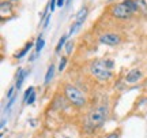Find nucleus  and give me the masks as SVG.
Listing matches in <instances>:
<instances>
[{
  "label": "nucleus",
  "instance_id": "obj_7",
  "mask_svg": "<svg viewBox=\"0 0 147 138\" xmlns=\"http://www.w3.org/2000/svg\"><path fill=\"white\" fill-rule=\"evenodd\" d=\"M123 4L125 5V7L131 11V12H135V11L139 10L138 1H135V0H124V1H123Z\"/></svg>",
  "mask_w": 147,
  "mask_h": 138
},
{
  "label": "nucleus",
  "instance_id": "obj_6",
  "mask_svg": "<svg viewBox=\"0 0 147 138\" xmlns=\"http://www.w3.org/2000/svg\"><path fill=\"white\" fill-rule=\"evenodd\" d=\"M140 78H142V73H140V70H138V69H134L131 71H128L125 75V81L128 84H135Z\"/></svg>",
  "mask_w": 147,
  "mask_h": 138
},
{
  "label": "nucleus",
  "instance_id": "obj_22",
  "mask_svg": "<svg viewBox=\"0 0 147 138\" xmlns=\"http://www.w3.org/2000/svg\"><path fill=\"white\" fill-rule=\"evenodd\" d=\"M105 138H119V134H117V133H112V134H109V135H106Z\"/></svg>",
  "mask_w": 147,
  "mask_h": 138
},
{
  "label": "nucleus",
  "instance_id": "obj_10",
  "mask_svg": "<svg viewBox=\"0 0 147 138\" xmlns=\"http://www.w3.org/2000/svg\"><path fill=\"white\" fill-rule=\"evenodd\" d=\"M0 10H1L3 14H5V12H11V10H12V4H11V1H5V0H3V1H1V4H0Z\"/></svg>",
  "mask_w": 147,
  "mask_h": 138
},
{
  "label": "nucleus",
  "instance_id": "obj_16",
  "mask_svg": "<svg viewBox=\"0 0 147 138\" xmlns=\"http://www.w3.org/2000/svg\"><path fill=\"white\" fill-rule=\"evenodd\" d=\"M65 63H67V58H61L60 64H59V71H63L64 67H65Z\"/></svg>",
  "mask_w": 147,
  "mask_h": 138
},
{
  "label": "nucleus",
  "instance_id": "obj_8",
  "mask_svg": "<svg viewBox=\"0 0 147 138\" xmlns=\"http://www.w3.org/2000/svg\"><path fill=\"white\" fill-rule=\"evenodd\" d=\"M25 77H26V71H23L22 69L18 70V78H16V84H15L16 90H19V89H21V86H22V84H23Z\"/></svg>",
  "mask_w": 147,
  "mask_h": 138
},
{
  "label": "nucleus",
  "instance_id": "obj_12",
  "mask_svg": "<svg viewBox=\"0 0 147 138\" xmlns=\"http://www.w3.org/2000/svg\"><path fill=\"white\" fill-rule=\"evenodd\" d=\"M53 73H55V66L51 64L49 69H48V71H47V75H45V84H49V81L53 78Z\"/></svg>",
  "mask_w": 147,
  "mask_h": 138
},
{
  "label": "nucleus",
  "instance_id": "obj_4",
  "mask_svg": "<svg viewBox=\"0 0 147 138\" xmlns=\"http://www.w3.org/2000/svg\"><path fill=\"white\" fill-rule=\"evenodd\" d=\"M131 11L127 8L123 3H119V4H115L112 7V15L116 16V18H120V19H127L131 16Z\"/></svg>",
  "mask_w": 147,
  "mask_h": 138
},
{
  "label": "nucleus",
  "instance_id": "obj_5",
  "mask_svg": "<svg viewBox=\"0 0 147 138\" xmlns=\"http://www.w3.org/2000/svg\"><path fill=\"white\" fill-rule=\"evenodd\" d=\"M121 37L116 33H105L100 36V43L104 44V45H117L120 44Z\"/></svg>",
  "mask_w": 147,
  "mask_h": 138
},
{
  "label": "nucleus",
  "instance_id": "obj_14",
  "mask_svg": "<svg viewBox=\"0 0 147 138\" xmlns=\"http://www.w3.org/2000/svg\"><path fill=\"white\" fill-rule=\"evenodd\" d=\"M33 92H34V88H33V86H30V88L25 92V94H23V101H25V103H27V100H29V97L32 96Z\"/></svg>",
  "mask_w": 147,
  "mask_h": 138
},
{
  "label": "nucleus",
  "instance_id": "obj_24",
  "mask_svg": "<svg viewBox=\"0 0 147 138\" xmlns=\"http://www.w3.org/2000/svg\"><path fill=\"white\" fill-rule=\"evenodd\" d=\"M65 4V0H57V5L59 7H63Z\"/></svg>",
  "mask_w": 147,
  "mask_h": 138
},
{
  "label": "nucleus",
  "instance_id": "obj_17",
  "mask_svg": "<svg viewBox=\"0 0 147 138\" xmlns=\"http://www.w3.org/2000/svg\"><path fill=\"white\" fill-rule=\"evenodd\" d=\"M72 48H74L72 41H68V43H67V45H65V51H67V55H69V53H71Z\"/></svg>",
  "mask_w": 147,
  "mask_h": 138
},
{
  "label": "nucleus",
  "instance_id": "obj_2",
  "mask_svg": "<svg viewBox=\"0 0 147 138\" xmlns=\"http://www.w3.org/2000/svg\"><path fill=\"white\" fill-rule=\"evenodd\" d=\"M64 93H65V97L68 99L69 103H72L76 107H83L84 103H86V99L84 96L82 94V92L76 89L75 86L72 85H65L64 88Z\"/></svg>",
  "mask_w": 147,
  "mask_h": 138
},
{
  "label": "nucleus",
  "instance_id": "obj_21",
  "mask_svg": "<svg viewBox=\"0 0 147 138\" xmlns=\"http://www.w3.org/2000/svg\"><path fill=\"white\" fill-rule=\"evenodd\" d=\"M57 4V0H51V12L55 10V5Z\"/></svg>",
  "mask_w": 147,
  "mask_h": 138
},
{
  "label": "nucleus",
  "instance_id": "obj_13",
  "mask_svg": "<svg viewBox=\"0 0 147 138\" xmlns=\"http://www.w3.org/2000/svg\"><path fill=\"white\" fill-rule=\"evenodd\" d=\"M44 48V40H42V36H40V37L37 38V45H36V55H38V53L41 52V49Z\"/></svg>",
  "mask_w": 147,
  "mask_h": 138
},
{
  "label": "nucleus",
  "instance_id": "obj_15",
  "mask_svg": "<svg viewBox=\"0 0 147 138\" xmlns=\"http://www.w3.org/2000/svg\"><path fill=\"white\" fill-rule=\"evenodd\" d=\"M67 37H68V36H67V34H64L63 37L60 38V40H59V44H57V47H56V51H60V49H61V47H63L64 44H65V40H67Z\"/></svg>",
  "mask_w": 147,
  "mask_h": 138
},
{
  "label": "nucleus",
  "instance_id": "obj_9",
  "mask_svg": "<svg viewBox=\"0 0 147 138\" xmlns=\"http://www.w3.org/2000/svg\"><path fill=\"white\" fill-rule=\"evenodd\" d=\"M86 16H87V8H86V7H83V8H80V10L78 11V14H76V16H75V18H76V21H75V22H78V23H80V25H82V23H83V21L86 19Z\"/></svg>",
  "mask_w": 147,
  "mask_h": 138
},
{
  "label": "nucleus",
  "instance_id": "obj_27",
  "mask_svg": "<svg viewBox=\"0 0 147 138\" xmlns=\"http://www.w3.org/2000/svg\"><path fill=\"white\" fill-rule=\"evenodd\" d=\"M68 1H71V0H68Z\"/></svg>",
  "mask_w": 147,
  "mask_h": 138
},
{
  "label": "nucleus",
  "instance_id": "obj_19",
  "mask_svg": "<svg viewBox=\"0 0 147 138\" xmlns=\"http://www.w3.org/2000/svg\"><path fill=\"white\" fill-rule=\"evenodd\" d=\"M104 63H105V66H106V67H108L109 70L113 69V60H105Z\"/></svg>",
  "mask_w": 147,
  "mask_h": 138
},
{
  "label": "nucleus",
  "instance_id": "obj_26",
  "mask_svg": "<svg viewBox=\"0 0 147 138\" xmlns=\"http://www.w3.org/2000/svg\"><path fill=\"white\" fill-rule=\"evenodd\" d=\"M64 138H71V137H64Z\"/></svg>",
  "mask_w": 147,
  "mask_h": 138
},
{
  "label": "nucleus",
  "instance_id": "obj_1",
  "mask_svg": "<svg viewBox=\"0 0 147 138\" xmlns=\"http://www.w3.org/2000/svg\"><path fill=\"white\" fill-rule=\"evenodd\" d=\"M106 118H108V107L100 105L95 108L94 111L90 112L89 118H87V127L89 128H97L102 126L105 123Z\"/></svg>",
  "mask_w": 147,
  "mask_h": 138
},
{
  "label": "nucleus",
  "instance_id": "obj_23",
  "mask_svg": "<svg viewBox=\"0 0 147 138\" xmlns=\"http://www.w3.org/2000/svg\"><path fill=\"white\" fill-rule=\"evenodd\" d=\"M49 21H51V15L47 16V19H45V22H44V27H47L48 25H49Z\"/></svg>",
  "mask_w": 147,
  "mask_h": 138
},
{
  "label": "nucleus",
  "instance_id": "obj_18",
  "mask_svg": "<svg viewBox=\"0 0 147 138\" xmlns=\"http://www.w3.org/2000/svg\"><path fill=\"white\" fill-rule=\"evenodd\" d=\"M34 100H36V93L33 92V93H32V96L29 97V100H27V103H26V104H33V103H34Z\"/></svg>",
  "mask_w": 147,
  "mask_h": 138
},
{
  "label": "nucleus",
  "instance_id": "obj_11",
  "mask_svg": "<svg viewBox=\"0 0 147 138\" xmlns=\"http://www.w3.org/2000/svg\"><path fill=\"white\" fill-rule=\"evenodd\" d=\"M32 47H33V43H27L26 45H25V48L22 49L21 52H19V53H16V55H15V58H18V59L23 58V56H25V55H26V53L29 52V49H30Z\"/></svg>",
  "mask_w": 147,
  "mask_h": 138
},
{
  "label": "nucleus",
  "instance_id": "obj_3",
  "mask_svg": "<svg viewBox=\"0 0 147 138\" xmlns=\"http://www.w3.org/2000/svg\"><path fill=\"white\" fill-rule=\"evenodd\" d=\"M90 71H91V74L94 75L97 80H100V81H108L112 77L110 70L102 62H94V63L90 66Z\"/></svg>",
  "mask_w": 147,
  "mask_h": 138
},
{
  "label": "nucleus",
  "instance_id": "obj_20",
  "mask_svg": "<svg viewBox=\"0 0 147 138\" xmlns=\"http://www.w3.org/2000/svg\"><path fill=\"white\" fill-rule=\"evenodd\" d=\"M14 101H15V96H14V97H11V99H10V101H8V104H7V107H5V108H7V109H10L11 105L14 104Z\"/></svg>",
  "mask_w": 147,
  "mask_h": 138
},
{
  "label": "nucleus",
  "instance_id": "obj_25",
  "mask_svg": "<svg viewBox=\"0 0 147 138\" xmlns=\"http://www.w3.org/2000/svg\"><path fill=\"white\" fill-rule=\"evenodd\" d=\"M8 1H16V0H8Z\"/></svg>",
  "mask_w": 147,
  "mask_h": 138
}]
</instances>
